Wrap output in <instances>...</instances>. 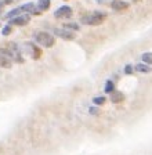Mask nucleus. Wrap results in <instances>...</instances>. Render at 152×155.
I'll list each match as a JSON object with an SVG mask.
<instances>
[{"mask_svg":"<svg viewBox=\"0 0 152 155\" xmlns=\"http://www.w3.org/2000/svg\"><path fill=\"white\" fill-rule=\"evenodd\" d=\"M107 18V13L104 11H93V13H89L86 15H83L80 18V22L83 25H90V26H97V25H101V24L105 21Z\"/></svg>","mask_w":152,"mask_h":155,"instance_id":"f257e3e1","label":"nucleus"},{"mask_svg":"<svg viewBox=\"0 0 152 155\" xmlns=\"http://www.w3.org/2000/svg\"><path fill=\"white\" fill-rule=\"evenodd\" d=\"M33 39L37 45H40L42 47H46V48H50L55 45V39L51 33L49 32H37L33 35Z\"/></svg>","mask_w":152,"mask_h":155,"instance_id":"f03ea898","label":"nucleus"},{"mask_svg":"<svg viewBox=\"0 0 152 155\" xmlns=\"http://www.w3.org/2000/svg\"><path fill=\"white\" fill-rule=\"evenodd\" d=\"M31 22V15L28 13H22L20 15L13 17V18L8 19V24L11 26H25Z\"/></svg>","mask_w":152,"mask_h":155,"instance_id":"7ed1b4c3","label":"nucleus"},{"mask_svg":"<svg viewBox=\"0 0 152 155\" xmlns=\"http://www.w3.org/2000/svg\"><path fill=\"white\" fill-rule=\"evenodd\" d=\"M54 33L55 36H58V38L64 39V40H75L76 39V33L66 28H57L54 29Z\"/></svg>","mask_w":152,"mask_h":155,"instance_id":"20e7f679","label":"nucleus"},{"mask_svg":"<svg viewBox=\"0 0 152 155\" xmlns=\"http://www.w3.org/2000/svg\"><path fill=\"white\" fill-rule=\"evenodd\" d=\"M73 11L69 6H61L60 8H57L54 11V17L57 19H65V18H71Z\"/></svg>","mask_w":152,"mask_h":155,"instance_id":"39448f33","label":"nucleus"},{"mask_svg":"<svg viewBox=\"0 0 152 155\" xmlns=\"http://www.w3.org/2000/svg\"><path fill=\"white\" fill-rule=\"evenodd\" d=\"M25 47L28 48V51L31 53V57H32L33 60H39V58L42 57V54H43L42 48H40L39 46H36L35 43H32V42H26V43H25Z\"/></svg>","mask_w":152,"mask_h":155,"instance_id":"423d86ee","label":"nucleus"},{"mask_svg":"<svg viewBox=\"0 0 152 155\" xmlns=\"http://www.w3.org/2000/svg\"><path fill=\"white\" fill-rule=\"evenodd\" d=\"M111 7L115 11H123V10H127L130 7L129 2H125V0H112L111 2Z\"/></svg>","mask_w":152,"mask_h":155,"instance_id":"0eeeda50","label":"nucleus"},{"mask_svg":"<svg viewBox=\"0 0 152 155\" xmlns=\"http://www.w3.org/2000/svg\"><path fill=\"white\" fill-rule=\"evenodd\" d=\"M111 97L109 100L112 101L113 104H119V103H123V100H125V94H123V91H119V90H113L111 91Z\"/></svg>","mask_w":152,"mask_h":155,"instance_id":"6e6552de","label":"nucleus"},{"mask_svg":"<svg viewBox=\"0 0 152 155\" xmlns=\"http://www.w3.org/2000/svg\"><path fill=\"white\" fill-rule=\"evenodd\" d=\"M0 67L2 68H11L13 67V61H11V58H8V57H6V55H3V54H0Z\"/></svg>","mask_w":152,"mask_h":155,"instance_id":"1a4fd4ad","label":"nucleus"},{"mask_svg":"<svg viewBox=\"0 0 152 155\" xmlns=\"http://www.w3.org/2000/svg\"><path fill=\"white\" fill-rule=\"evenodd\" d=\"M50 6H51V0H39L37 4H36V7H37L40 11H47V10L50 8Z\"/></svg>","mask_w":152,"mask_h":155,"instance_id":"9d476101","label":"nucleus"},{"mask_svg":"<svg viewBox=\"0 0 152 155\" xmlns=\"http://www.w3.org/2000/svg\"><path fill=\"white\" fill-rule=\"evenodd\" d=\"M133 68H134L137 72H140V74H148V72L151 71V67H149L148 64H144V62H141V64H137L136 67H133Z\"/></svg>","mask_w":152,"mask_h":155,"instance_id":"9b49d317","label":"nucleus"},{"mask_svg":"<svg viewBox=\"0 0 152 155\" xmlns=\"http://www.w3.org/2000/svg\"><path fill=\"white\" fill-rule=\"evenodd\" d=\"M20 14H22V10H21V7H17V8H14V10H10L3 18L4 19H10V18H13V17L20 15Z\"/></svg>","mask_w":152,"mask_h":155,"instance_id":"f8f14e48","label":"nucleus"},{"mask_svg":"<svg viewBox=\"0 0 152 155\" xmlns=\"http://www.w3.org/2000/svg\"><path fill=\"white\" fill-rule=\"evenodd\" d=\"M113 90H115V83H113L111 79H108V81L105 82V87H104V91H105L107 94H109L111 91H113Z\"/></svg>","mask_w":152,"mask_h":155,"instance_id":"ddd939ff","label":"nucleus"},{"mask_svg":"<svg viewBox=\"0 0 152 155\" xmlns=\"http://www.w3.org/2000/svg\"><path fill=\"white\" fill-rule=\"evenodd\" d=\"M105 101H107V97H104V96H98V97H94V98H93L94 105H97V107L104 105V104H105Z\"/></svg>","mask_w":152,"mask_h":155,"instance_id":"4468645a","label":"nucleus"},{"mask_svg":"<svg viewBox=\"0 0 152 155\" xmlns=\"http://www.w3.org/2000/svg\"><path fill=\"white\" fill-rule=\"evenodd\" d=\"M141 60H142V62H144V64L151 65L152 64V54H151V53H144V54L141 55Z\"/></svg>","mask_w":152,"mask_h":155,"instance_id":"2eb2a0df","label":"nucleus"},{"mask_svg":"<svg viewBox=\"0 0 152 155\" xmlns=\"http://www.w3.org/2000/svg\"><path fill=\"white\" fill-rule=\"evenodd\" d=\"M64 28L69 29V31H73V32H76V31H79V24L76 22H68V24H64Z\"/></svg>","mask_w":152,"mask_h":155,"instance_id":"dca6fc26","label":"nucleus"},{"mask_svg":"<svg viewBox=\"0 0 152 155\" xmlns=\"http://www.w3.org/2000/svg\"><path fill=\"white\" fill-rule=\"evenodd\" d=\"M11 32H13V26H11L10 24H7V25L3 26V29H2V35H3V36L11 35Z\"/></svg>","mask_w":152,"mask_h":155,"instance_id":"f3484780","label":"nucleus"},{"mask_svg":"<svg viewBox=\"0 0 152 155\" xmlns=\"http://www.w3.org/2000/svg\"><path fill=\"white\" fill-rule=\"evenodd\" d=\"M133 72H134V68H133V65H126L125 67V75H127V76H130V75H133Z\"/></svg>","mask_w":152,"mask_h":155,"instance_id":"a211bd4d","label":"nucleus"},{"mask_svg":"<svg viewBox=\"0 0 152 155\" xmlns=\"http://www.w3.org/2000/svg\"><path fill=\"white\" fill-rule=\"evenodd\" d=\"M89 112H90L91 115H98V114H100V110H98L97 105H94V107H90V108H89Z\"/></svg>","mask_w":152,"mask_h":155,"instance_id":"6ab92c4d","label":"nucleus"},{"mask_svg":"<svg viewBox=\"0 0 152 155\" xmlns=\"http://www.w3.org/2000/svg\"><path fill=\"white\" fill-rule=\"evenodd\" d=\"M13 3V0H0V10H3L4 6H7V4H11Z\"/></svg>","mask_w":152,"mask_h":155,"instance_id":"aec40b11","label":"nucleus"},{"mask_svg":"<svg viewBox=\"0 0 152 155\" xmlns=\"http://www.w3.org/2000/svg\"><path fill=\"white\" fill-rule=\"evenodd\" d=\"M134 2H140V0H134Z\"/></svg>","mask_w":152,"mask_h":155,"instance_id":"412c9836","label":"nucleus"}]
</instances>
